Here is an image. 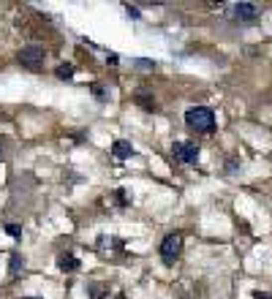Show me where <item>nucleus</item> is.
<instances>
[{
	"instance_id": "nucleus-3",
	"label": "nucleus",
	"mask_w": 272,
	"mask_h": 299,
	"mask_svg": "<svg viewBox=\"0 0 272 299\" xmlns=\"http://www.w3.org/2000/svg\"><path fill=\"white\" fill-rule=\"evenodd\" d=\"M172 155H175L180 163L193 166L196 160H199V147H196L193 142H175V145H172Z\"/></svg>"
},
{
	"instance_id": "nucleus-4",
	"label": "nucleus",
	"mask_w": 272,
	"mask_h": 299,
	"mask_svg": "<svg viewBox=\"0 0 272 299\" xmlns=\"http://www.w3.org/2000/svg\"><path fill=\"white\" fill-rule=\"evenodd\" d=\"M44 60H46V52H44V47H36V44L33 47H22V52H19V63L25 68H33V71L41 68Z\"/></svg>"
},
{
	"instance_id": "nucleus-2",
	"label": "nucleus",
	"mask_w": 272,
	"mask_h": 299,
	"mask_svg": "<svg viewBox=\"0 0 272 299\" xmlns=\"http://www.w3.org/2000/svg\"><path fill=\"white\" fill-rule=\"evenodd\" d=\"M182 253V234H169V237H164V242H161V258H164L166 264H172L177 256Z\"/></svg>"
},
{
	"instance_id": "nucleus-14",
	"label": "nucleus",
	"mask_w": 272,
	"mask_h": 299,
	"mask_svg": "<svg viewBox=\"0 0 272 299\" xmlns=\"http://www.w3.org/2000/svg\"><path fill=\"white\" fill-rule=\"evenodd\" d=\"M0 158H3V142H0Z\"/></svg>"
},
{
	"instance_id": "nucleus-6",
	"label": "nucleus",
	"mask_w": 272,
	"mask_h": 299,
	"mask_svg": "<svg viewBox=\"0 0 272 299\" xmlns=\"http://www.w3.org/2000/svg\"><path fill=\"white\" fill-rule=\"evenodd\" d=\"M112 155H114V158H120V160H125V158H131V155H134V147H131V142L117 139V142L112 145Z\"/></svg>"
},
{
	"instance_id": "nucleus-8",
	"label": "nucleus",
	"mask_w": 272,
	"mask_h": 299,
	"mask_svg": "<svg viewBox=\"0 0 272 299\" xmlns=\"http://www.w3.org/2000/svg\"><path fill=\"white\" fill-rule=\"evenodd\" d=\"M55 74H57V79H71L74 76V66L71 63H60V66L55 68Z\"/></svg>"
},
{
	"instance_id": "nucleus-11",
	"label": "nucleus",
	"mask_w": 272,
	"mask_h": 299,
	"mask_svg": "<svg viewBox=\"0 0 272 299\" xmlns=\"http://www.w3.org/2000/svg\"><path fill=\"white\" fill-rule=\"evenodd\" d=\"M92 93H95V95H98V98H101V101H106V90H103L101 84H95V87H92Z\"/></svg>"
},
{
	"instance_id": "nucleus-15",
	"label": "nucleus",
	"mask_w": 272,
	"mask_h": 299,
	"mask_svg": "<svg viewBox=\"0 0 272 299\" xmlns=\"http://www.w3.org/2000/svg\"><path fill=\"white\" fill-rule=\"evenodd\" d=\"M25 299H38V297H25Z\"/></svg>"
},
{
	"instance_id": "nucleus-13",
	"label": "nucleus",
	"mask_w": 272,
	"mask_h": 299,
	"mask_svg": "<svg viewBox=\"0 0 272 299\" xmlns=\"http://www.w3.org/2000/svg\"><path fill=\"white\" fill-rule=\"evenodd\" d=\"M253 299H272V294H267V291H256V294H253Z\"/></svg>"
},
{
	"instance_id": "nucleus-5",
	"label": "nucleus",
	"mask_w": 272,
	"mask_h": 299,
	"mask_svg": "<svg viewBox=\"0 0 272 299\" xmlns=\"http://www.w3.org/2000/svg\"><path fill=\"white\" fill-rule=\"evenodd\" d=\"M231 14L237 16L240 22H253L259 16V8L253 3H234V8H231Z\"/></svg>"
},
{
	"instance_id": "nucleus-9",
	"label": "nucleus",
	"mask_w": 272,
	"mask_h": 299,
	"mask_svg": "<svg viewBox=\"0 0 272 299\" xmlns=\"http://www.w3.org/2000/svg\"><path fill=\"white\" fill-rule=\"evenodd\" d=\"M19 267H22V258H19V256H14V258H11V275L19 272Z\"/></svg>"
},
{
	"instance_id": "nucleus-12",
	"label": "nucleus",
	"mask_w": 272,
	"mask_h": 299,
	"mask_svg": "<svg viewBox=\"0 0 272 299\" xmlns=\"http://www.w3.org/2000/svg\"><path fill=\"white\" fill-rule=\"evenodd\" d=\"M5 231H8L11 237H19V234H22V231H19V226H16V223H11V226H5Z\"/></svg>"
},
{
	"instance_id": "nucleus-10",
	"label": "nucleus",
	"mask_w": 272,
	"mask_h": 299,
	"mask_svg": "<svg viewBox=\"0 0 272 299\" xmlns=\"http://www.w3.org/2000/svg\"><path fill=\"white\" fill-rule=\"evenodd\" d=\"M114 199H117V204H120V207L128 204V199H125V191H117V193H114Z\"/></svg>"
},
{
	"instance_id": "nucleus-7",
	"label": "nucleus",
	"mask_w": 272,
	"mask_h": 299,
	"mask_svg": "<svg viewBox=\"0 0 272 299\" xmlns=\"http://www.w3.org/2000/svg\"><path fill=\"white\" fill-rule=\"evenodd\" d=\"M57 267H60L63 272H74V269L79 267V261H77V256L66 253V256H60V258H57Z\"/></svg>"
},
{
	"instance_id": "nucleus-1",
	"label": "nucleus",
	"mask_w": 272,
	"mask_h": 299,
	"mask_svg": "<svg viewBox=\"0 0 272 299\" xmlns=\"http://www.w3.org/2000/svg\"><path fill=\"white\" fill-rule=\"evenodd\" d=\"M185 123H188V128H193V131L210 134V131L215 128V112H212L210 106H190L188 112H185Z\"/></svg>"
}]
</instances>
